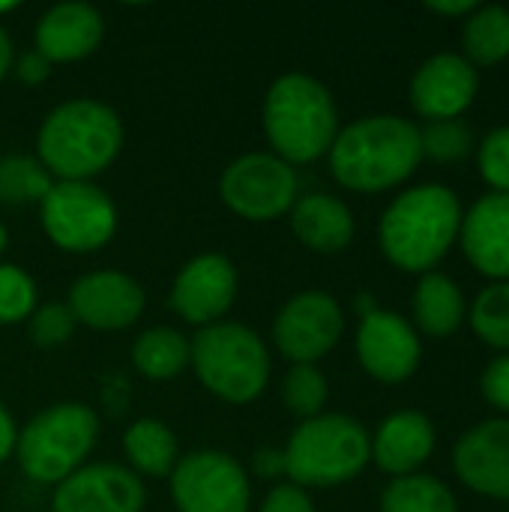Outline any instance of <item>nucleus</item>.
I'll use <instances>...</instances> for the list:
<instances>
[{"mask_svg": "<svg viewBox=\"0 0 509 512\" xmlns=\"http://www.w3.org/2000/svg\"><path fill=\"white\" fill-rule=\"evenodd\" d=\"M357 357L375 381L402 384L420 366V336L402 315L375 309L360 321Z\"/></svg>", "mask_w": 509, "mask_h": 512, "instance_id": "nucleus-12", "label": "nucleus"}, {"mask_svg": "<svg viewBox=\"0 0 509 512\" xmlns=\"http://www.w3.org/2000/svg\"><path fill=\"white\" fill-rule=\"evenodd\" d=\"M420 147L423 156H429L432 162L450 165L462 162L471 153L474 135L462 120H432L426 123V129H420Z\"/></svg>", "mask_w": 509, "mask_h": 512, "instance_id": "nucleus-30", "label": "nucleus"}, {"mask_svg": "<svg viewBox=\"0 0 509 512\" xmlns=\"http://www.w3.org/2000/svg\"><path fill=\"white\" fill-rule=\"evenodd\" d=\"M144 288L117 270H96L81 276L69 291V309L75 321L87 324L90 330H126L144 312Z\"/></svg>", "mask_w": 509, "mask_h": 512, "instance_id": "nucleus-14", "label": "nucleus"}, {"mask_svg": "<svg viewBox=\"0 0 509 512\" xmlns=\"http://www.w3.org/2000/svg\"><path fill=\"white\" fill-rule=\"evenodd\" d=\"M105 21L90 3H57L36 24V51L48 63H75L99 48Z\"/></svg>", "mask_w": 509, "mask_h": 512, "instance_id": "nucleus-19", "label": "nucleus"}, {"mask_svg": "<svg viewBox=\"0 0 509 512\" xmlns=\"http://www.w3.org/2000/svg\"><path fill=\"white\" fill-rule=\"evenodd\" d=\"M420 159V129L399 114L360 117L330 147L333 177L354 192H387L405 183Z\"/></svg>", "mask_w": 509, "mask_h": 512, "instance_id": "nucleus-1", "label": "nucleus"}, {"mask_svg": "<svg viewBox=\"0 0 509 512\" xmlns=\"http://www.w3.org/2000/svg\"><path fill=\"white\" fill-rule=\"evenodd\" d=\"M6 243H9V234H6V225L0 222V255H3V249H6Z\"/></svg>", "mask_w": 509, "mask_h": 512, "instance_id": "nucleus-41", "label": "nucleus"}, {"mask_svg": "<svg viewBox=\"0 0 509 512\" xmlns=\"http://www.w3.org/2000/svg\"><path fill=\"white\" fill-rule=\"evenodd\" d=\"M15 441H18L15 420H12V414L3 408V402H0V462H6V459L15 453Z\"/></svg>", "mask_w": 509, "mask_h": 512, "instance_id": "nucleus-39", "label": "nucleus"}, {"mask_svg": "<svg viewBox=\"0 0 509 512\" xmlns=\"http://www.w3.org/2000/svg\"><path fill=\"white\" fill-rule=\"evenodd\" d=\"M285 453V477L294 486L330 489L354 480L372 459L369 432L345 414H318L303 420Z\"/></svg>", "mask_w": 509, "mask_h": 512, "instance_id": "nucleus-5", "label": "nucleus"}, {"mask_svg": "<svg viewBox=\"0 0 509 512\" xmlns=\"http://www.w3.org/2000/svg\"><path fill=\"white\" fill-rule=\"evenodd\" d=\"M171 498L180 512H249L252 489L237 459L222 450H198L174 465Z\"/></svg>", "mask_w": 509, "mask_h": 512, "instance_id": "nucleus-10", "label": "nucleus"}, {"mask_svg": "<svg viewBox=\"0 0 509 512\" xmlns=\"http://www.w3.org/2000/svg\"><path fill=\"white\" fill-rule=\"evenodd\" d=\"M198 381L231 405L258 399L270 378V354L261 336L243 324H210L189 342Z\"/></svg>", "mask_w": 509, "mask_h": 512, "instance_id": "nucleus-6", "label": "nucleus"}, {"mask_svg": "<svg viewBox=\"0 0 509 512\" xmlns=\"http://www.w3.org/2000/svg\"><path fill=\"white\" fill-rule=\"evenodd\" d=\"M462 48L471 66H495L509 57V9L477 6L462 27Z\"/></svg>", "mask_w": 509, "mask_h": 512, "instance_id": "nucleus-25", "label": "nucleus"}, {"mask_svg": "<svg viewBox=\"0 0 509 512\" xmlns=\"http://www.w3.org/2000/svg\"><path fill=\"white\" fill-rule=\"evenodd\" d=\"M264 135L288 165H306L330 153L339 135V111L330 90L306 72L273 81L264 99Z\"/></svg>", "mask_w": 509, "mask_h": 512, "instance_id": "nucleus-4", "label": "nucleus"}, {"mask_svg": "<svg viewBox=\"0 0 509 512\" xmlns=\"http://www.w3.org/2000/svg\"><path fill=\"white\" fill-rule=\"evenodd\" d=\"M477 6H480L477 0H447V3L432 0V3H426V9H429V12L444 15V18H468Z\"/></svg>", "mask_w": 509, "mask_h": 512, "instance_id": "nucleus-38", "label": "nucleus"}, {"mask_svg": "<svg viewBox=\"0 0 509 512\" xmlns=\"http://www.w3.org/2000/svg\"><path fill=\"white\" fill-rule=\"evenodd\" d=\"M42 231L63 252H96L117 231V207L90 180H60L51 183L48 195L39 201Z\"/></svg>", "mask_w": 509, "mask_h": 512, "instance_id": "nucleus-8", "label": "nucleus"}, {"mask_svg": "<svg viewBox=\"0 0 509 512\" xmlns=\"http://www.w3.org/2000/svg\"><path fill=\"white\" fill-rule=\"evenodd\" d=\"M189 354H192L189 339L174 327H153L141 333L138 342L132 345V363L150 381L177 378L189 366Z\"/></svg>", "mask_w": 509, "mask_h": 512, "instance_id": "nucleus-24", "label": "nucleus"}, {"mask_svg": "<svg viewBox=\"0 0 509 512\" xmlns=\"http://www.w3.org/2000/svg\"><path fill=\"white\" fill-rule=\"evenodd\" d=\"M291 231L312 252H342L354 240V216L345 201L312 192L291 207Z\"/></svg>", "mask_w": 509, "mask_h": 512, "instance_id": "nucleus-21", "label": "nucleus"}, {"mask_svg": "<svg viewBox=\"0 0 509 512\" xmlns=\"http://www.w3.org/2000/svg\"><path fill=\"white\" fill-rule=\"evenodd\" d=\"M144 483L120 465H87L57 483L51 512H141Z\"/></svg>", "mask_w": 509, "mask_h": 512, "instance_id": "nucleus-15", "label": "nucleus"}, {"mask_svg": "<svg viewBox=\"0 0 509 512\" xmlns=\"http://www.w3.org/2000/svg\"><path fill=\"white\" fill-rule=\"evenodd\" d=\"M123 450L132 468L144 477H171L177 456V438L162 420H138L123 435Z\"/></svg>", "mask_w": 509, "mask_h": 512, "instance_id": "nucleus-23", "label": "nucleus"}, {"mask_svg": "<svg viewBox=\"0 0 509 512\" xmlns=\"http://www.w3.org/2000/svg\"><path fill=\"white\" fill-rule=\"evenodd\" d=\"M75 315L66 303H45L30 315V339L42 348L63 345L75 330Z\"/></svg>", "mask_w": 509, "mask_h": 512, "instance_id": "nucleus-33", "label": "nucleus"}, {"mask_svg": "<svg viewBox=\"0 0 509 512\" xmlns=\"http://www.w3.org/2000/svg\"><path fill=\"white\" fill-rule=\"evenodd\" d=\"M381 512H459L453 492L432 474L396 477L384 495Z\"/></svg>", "mask_w": 509, "mask_h": 512, "instance_id": "nucleus-26", "label": "nucleus"}, {"mask_svg": "<svg viewBox=\"0 0 509 512\" xmlns=\"http://www.w3.org/2000/svg\"><path fill=\"white\" fill-rule=\"evenodd\" d=\"M255 474L261 480H279V477H285V453L276 450V447L258 450L255 453Z\"/></svg>", "mask_w": 509, "mask_h": 512, "instance_id": "nucleus-37", "label": "nucleus"}, {"mask_svg": "<svg viewBox=\"0 0 509 512\" xmlns=\"http://www.w3.org/2000/svg\"><path fill=\"white\" fill-rule=\"evenodd\" d=\"M435 453V426L420 411H399L387 417L372 441V459L384 474L408 477Z\"/></svg>", "mask_w": 509, "mask_h": 512, "instance_id": "nucleus-20", "label": "nucleus"}, {"mask_svg": "<svg viewBox=\"0 0 509 512\" xmlns=\"http://www.w3.org/2000/svg\"><path fill=\"white\" fill-rule=\"evenodd\" d=\"M453 468L471 492L509 501V417L468 429L453 450Z\"/></svg>", "mask_w": 509, "mask_h": 512, "instance_id": "nucleus-17", "label": "nucleus"}, {"mask_svg": "<svg viewBox=\"0 0 509 512\" xmlns=\"http://www.w3.org/2000/svg\"><path fill=\"white\" fill-rule=\"evenodd\" d=\"M462 228V204L453 189L423 183L402 192L378 225L381 252L405 273H432L453 249Z\"/></svg>", "mask_w": 509, "mask_h": 512, "instance_id": "nucleus-2", "label": "nucleus"}, {"mask_svg": "<svg viewBox=\"0 0 509 512\" xmlns=\"http://www.w3.org/2000/svg\"><path fill=\"white\" fill-rule=\"evenodd\" d=\"M123 147V123L114 108L96 99H69L48 111L36 150L51 177L90 180L105 171Z\"/></svg>", "mask_w": 509, "mask_h": 512, "instance_id": "nucleus-3", "label": "nucleus"}, {"mask_svg": "<svg viewBox=\"0 0 509 512\" xmlns=\"http://www.w3.org/2000/svg\"><path fill=\"white\" fill-rule=\"evenodd\" d=\"M12 39H9V33L0 27V81L9 75V69H12Z\"/></svg>", "mask_w": 509, "mask_h": 512, "instance_id": "nucleus-40", "label": "nucleus"}, {"mask_svg": "<svg viewBox=\"0 0 509 512\" xmlns=\"http://www.w3.org/2000/svg\"><path fill=\"white\" fill-rule=\"evenodd\" d=\"M327 378L321 375L318 366H291L285 381H282V402L291 414L312 420L324 411L327 405Z\"/></svg>", "mask_w": 509, "mask_h": 512, "instance_id": "nucleus-29", "label": "nucleus"}, {"mask_svg": "<svg viewBox=\"0 0 509 512\" xmlns=\"http://www.w3.org/2000/svg\"><path fill=\"white\" fill-rule=\"evenodd\" d=\"M465 297L462 288L444 273H423L414 291V321L432 339L453 336L465 321Z\"/></svg>", "mask_w": 509, "mask_h": 512, "instance_id": "nucleus-22", "label": "nucleus"}, {"mask_svg": "<svg viewBox=\"0 0 509 512\" xmlns=\"http://www.w3.org/2000/svg\"><path fill=\"white\" fill-rule=\"evenodd\" d=\"M51 189V174L39 159L30 156H3L0 159V204L21 207L39 204Z\"/></svg>", "mask_w": 509, "mask_h": 512, "instance_id": "nucleus-27", "label": "nucleus"}, {"mask_svg": "<svg viewBox=\"0 0 509 512\" xmlns=\"http://www.w3.org/2000/svg\"><path fill=\"white\" fill-rule=\"evenodd\" d=\"M99 435V417L81 402H63L36 414L15 441L21 471L45 486L72 477L90 456Z\"/></svg>", "mask_w": 509, "mask_h": 512, "instance_id": "nucleus-7", "label": "nucleus"}, {"mask_svg": "<svg viewBox=\"0 0 509 512\" xmlns=\"http://www.w3.org/2000/svg\"><path fill=\"white\" fill-rule=\"evenodd\" d=\"M342 330V306L324 291H303L279 309L273 321V342L294 366H315V360L336 348Z\"/></svg>", "mask_w": 509, "mask_h": 512, "instance_id": "nucleus-11", "label": "nucleus"}, {"mask_svg": "<svg viewBox=\"0 0 509 512\" xmlns=\"http://www.w3.org/2000/svg\"><path fill=\"white\" fill-rule=\"evenodd\" d=\"M477 162H480L483 180L495 192L509 195V126H498L483 138Z\"/></svg>", "mask_w": 509, "mask_h": 512, "instance_id": "nucleus-32", "label": "nucleus"}, {"mask_svg": "<svg viewBox=\"0 0 509 512\" xmlns=\"http://www.w3.org/2000/svg\"><path fill=\"white\" fill-rule=\"evenodd\" d=\"M468 261L492 282H509V195L489 192L468 213L459 228Z\"/></svg>", "mask_w": 509, "mask_h": 512, "instance_id": "nucleus-18", "label": "nucleus"}, {"mask_svg": "<svg viewBox=\"0 0 509 512\" xmlns=\"http://www.w3.org/2000/svg\"><path fill=\"white\" fill-rule=\"evenodd\" d=\"M15 72H18V81L27 84V87H36L48 78L51 72V63L39 54V51H27L24 57H18L15 63Z\"/></svg>", "mask_w": 509, "mask_h": 512, "instance_id": "nucleus-36", "label": "nucleus"}, {"mask_svg": "<svg viewBox=\"0 0 509 512\" xmlns=\"http://www.w3.org/2000/svg\"><path fill=\"white\" fill-rule=\"evenodd\" d=\"M471 327L486 345L509 354V282H492L477 294L471 306Z\"/></svg>", "mask_w": 509, "mask_h": 512, "instance_id": "nucleus-28", "label": "nucleus"}, {"mask_svg": "<svg viewBox=\"0 0 509 512\" xmlns=\"http://www.w3.org/2000/svg\"><path fill=\"white\" fill-rule=\"evenodd\" d=\"M483 396L492 408L504 411L509 417V354H501L483 372Z\"/></svg>", "mask_w": 509, "mask_h": 512, "instance_id": "nucleus-34", "label": "nucleus"}, {"mask_svg": "<svg viewBox=\"0 0 509 512\" xmlns=\"http://www.w3.org/2000/svg\"><path fill=\"white\" fill-rule=\"evenodd\" d=\"M300 180L288 162L273 153L237 156L219 177L225 207L249 222H270L297 204Z\"/></svg>", "mask_w": 509, "mask_h": 512, "instance_id": "nucleus-9", "label": "nucleus"}, {"mask_svg": "<svg viewBox=\"0 0 509 512\" xmlns=\"http://www.w3.org/2000/svg\"><path fill=\"white\" fill-rule=\"evenodd\" d=\"M480 78L462 54L444 51L429 57L411 78V105L420 117L432 120H459L474 96Z\"/></svg>", "mask_w": 509, "mask_h": 512, "instance_id": "nucleus-16", "label": "nucleus"}, {"mask_svg": "<svg viewBox=\"0 0 509 512\" xmlns=\"http://www.w3.org/2000/svg\"><path fill=\"white\" fill-rule=\"evenodd\" d=\"M234 297H237V270L219 252L192 258L177 273L171 288L174 312L198 327L219 324V318L231 309Z\"/></svg>", "mask_w": 509, "mask_h": 512, "instance_id": "nucleus-13", "label": "nucleus"}, {"mask_svg": "<svg viewBox=\"0 0 509 512\" xmlns=\"http://www.w3.org/2000/svg\"><path fill=\"white\" fill-rule=\"evenodd\" d=\"M261 512H315V507L300 486L282 483V486L270 489V495L261 504Z\"/></svg>", "mask_w": 509, "mask_h": 512, "instance_id": "nucleus-35", "label": "nucleus"}, {"mask_svg": "<svg viewBox=\"0 0 509 512\" xmlns=\"http://www.w3.org/2000/svg\"><path fill=\"white\" fill-rule=\"evenodd\" d=\"M36 309V282L15 264H0V324L27 321Z\"/></svg>", "mask_w": 509, "mask_h": 512, "instance_id": "nucleus-31", "label": "nucleus"}]
</instances>
